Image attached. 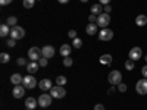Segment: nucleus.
<instances>
[{
  "label": "nucleus",
  "mask_w": 147,
  "mask_h": 110,
  "mask_svg": "<svg viewBox=\"0 0 147 110\" xmlns=\"http://www.w3.org/2000/svg\"><path fill=\"white\" fill-rule=\"evenodd\" d=\"M72 63H74V62H72V59H71L69 56H68V57H63V65H65L66 68L72 66Z\"/></svg>",
  "instance_id": "obj_30"
},
{
  "label": "nucleus",
  "mask_w": 147,
  "mask_h": 110,
  "mask_svg": "<svg viewBox=\"0 0 147 110\" xmlns=\"http://www.w3.org/2000/svg\"><path fill=\"white\" fill-rule=\"evenodd\" d=\"M68 82V79L63 76V75H60V76H57L56 78V85H62V87H63V85Z\"/></svg>",
  "instance_id": "obj_24"
},
{
  "label": "nucleus",
  "mask_w": 147,
  "mask_h": 110,
  "mask_svg": "<svg viewBox=\"0 0 147 110\" xmlns=\"http://www.w3.org/2000/svg\"><path fill=\"white\" fill-rule=\"evenodd\" d=\"M68 35L71 37L72 40H74V38H77V31H75V30H71V31L68 32Z\"/></svg>",
  "instance_id": "obj_33"
},
{
  "label": "nucleus",
  "mask_w": 147,
  "mask_h": 110,
  "mask_svg": "<svg viewBox=\"0 0 147 110\" xmlns=\"http://www.w3.org/2000/svg\"><path fill=\"white\" fill-rule=\"evenodd\" d=\"M38 68H40L38 62H31V63H28V65H27V70H28V73H30V75L35 73L37 70H38Z\"/></svg>",
  "instance_id": "obj_15"
},
{
  "label": "nucleus",
  "mask_w": 147,
  "mask_h": 110,
  "mask_svg": "<svg viewBox=\"0 0 147 110\" xmlns=\"http://www.w3.org/2000/svg\"><path fill=\"white\" fill-rule=\"evenodd\" d=\"M72 44H74V47H75V48H80L82 46V41H81V38H74Z\"/></svg>",
  "instance_id": "obj_29"
},
{
  "label": "nucleus",
  "mask_w": 147,
  "mask_h": 110,
  "mask_svg": "<svg viewBox=\"0 0 147 110\" xmlns=\"http://www.w3.org/2000/svg\"><path fill=\"white\" fill-rule=\"evenodd\" d=\"M136 23H137L138 27L147 25V16H146V15H138V16L136 18Z\"/></svg>",
  "instance_id": "obj_20"
},
{
  "label": "nucleus",
  "mask_w": 147,
  "mask_h": 110,
  "mask_svg": "<svg viewBox=\"0 0 147 110\" xmlns=\"http://www.w3.org/2000/svg\"><path fill=\"white\" fill-rule=\"evenodd\" d=\"M85 32L88 35H94L97 32V23H88V25L85 27Z\"/></svg>",
  "instance_id": "obj_19"
},
{
  "label": "nucleus",
  "mask_w": 147,
  "mask_h": 110,
  "mask_svg": "<svg viewBox=\"0 0 147 110\" xmlns=\"http://www.w3.org/2000/svg\"><path fill=\"white\" fill-rule=\"evenodd\" d=\"M113 38V31L109 28H102V31L99 32V40L100 41H110Z\"/></svg>",
  "instance_id": "obj_7"
},
{
  "label": "nucleus",
  "mask_w": 147,
  "mask_h": 110,
  "mask_svg": "<svg viewBox=\"0 0 147 110\" xmlns=\"http://www.w3.org/2000/svg\"><path fill=\"white\" fill-rule=\"evenodd\" d=\"M28 57L31 59V62H38V60L43 57V52L38 47H31L28 50Z\"/></svg>",
  "instance_id": "obj_2"
},
{
  "label": "nucleus",
  "mask_w": 147,
  "mask_h": 110,
  "mask_svg": "<svg viewBox=\"0 0 147 110\" xmlns=\"http://www.w3.org/2000/svg\"><path fill=\"white\" fill-rule=\"evenodd\" d=\"M103 9H105V13H110V10H112V7H110L109 5H106Z\"/></svg>",
  "instance_id": "obj_39"
},
{
  "label": "nucleus",
  "mask_w": 147,
  "mask_h": 110,
  "mask_svg": "<svg viewBox=\"0 0 147 110\" xmlns=\"http://www.w3.org/2000/svg\"><path fill=\"white\" fill-rule=\"evenodd\" d=\"M6 46H9V47H15V46H16V44H15V38H9L7 43H6Z\"/></svg>",
  "instance_id": "obj_32"
},
{
  "label": "nucleus",
  "mask_w": 147,
  "mask_h": 110,
  "mask_svg": "<svg viewBox=\"0 0 147 110\" xmlns=\"http://www.w3.org/2000/svg\"><path fill=\"white\" fill-rule=\"evenodd\" d=\"M27 110H30V109H27Z\"/></svg>",
  "instance_id": "obj_45"
},
{
  "label": "nucleus",
  "mask_w": 147,
  "mask_h": 110,
  "mask_svg": "<svg viewBox=\"0 0 147 110\" xmlns=\"http://www.w3.org/2000/svg\"><path fill=\"white\" fill-rule=\"evenodd\" d=\"M136 90L140 95H144L147 94V79H140L136 85Z\"/></svg>",
  "instance_id": "obj_11"
},
{
  "label": "nucleus",
  "mask_w": 147,
  "mask_h": 110,
  "mask_svg": "<svg viewBox=\"0 0 147 110\" xmlns=\"http://www.w3.org/2000/svg\"><path fill=\"white\" fill-rule=\"evenodd\" d=\"M22 81H24V76H21V73H13V75L10 76V82L13 85H19Z\"/></svg>",
  "instance_id": "obj_18"
},
{
  "label": "nucleus",
  "mask_w": 147,
  "mask_h": 110,
  "mask_svg": "<svg viewBox=\"0 0 147 110\" xmlns=\"http://www.w3.org/2000/svg\"><path fill=\"white\" fill-rule=\"evenodd\" d=\"M22 5H24V7H27V9H32L34 5H35V0H24Z\"/></svg>",
  "instance_id": "obj_23"
},
{
  "label": "nucleus",
  "mask_w": 147,
  "mask_h": 110,
  "mask_svg": "<svg viewBox=\"0 0 147 110\" xmlns=\"http://www.w3.org/2000/svg\"><path fill=\"white\" fill-rule=\"evenodd\" d=\"M0 35H2V37L10 35V30H9V25H7V23H2V25H0Z\"/></svg>",
  "instance_id": "obj_21"
},
{
  "label": "nucleus",
  "mask_w": 147,
  "mask_h": 110,
  "mask_svg": "<svg viewBox=\"0 0 147 110\" xmlns=\"http://www.w3.org/2000/svg\"><path fill=\"white\" fill-rule=\"evenodd\" d=\"M128 90V87H127V84H124V82H121L119 85H118V91L119 93H125Z\"/></svg>",
  "instance_id": "obj_28"
},
{
  "label": "nucleus",
  "mask_w": 147,
  "mask_h": 110,
  "mask_svg": "<svg viewBox=\"0 0 147 110\" xmlns=\"http://www.w3.org/2000/svg\"><path fill=\"white\" fill-rule=\"evenodd\" d=\"M99 3H100V5H103V6H106V5H109V3H110V0H99Z\"/></svg>",
  "instance_id": "obj_40"
},
{
  "label": "nucleus",
  "mask_w": 147,
  "mask_h": 110,
  "mask_svg": "<svg viewBox=\"0 0 147 110\" xmlns=\"http://www.w3.org/2000/svg\"><path fill=\"white\" fill-rule=\"evenodd\" d=\"M88 21H90V23H94V22H97V16H96V15H93V13H90Z\"/></svg>",
  "instance_id": "obj_35"
},
{
  "label": "nucleus",
  "mask_w": 147,
  "mask_h": 110,
  "mask_svg": "<svg viewBox=\"0 0 147 110\" xmlns=\"http://www.w3.org/2000/svg\"><path fill=\"white\" fill-rule=\"evenodd\" d=\"M25 87H24V85H15L13 87V90H12V95L15 97V99H21V97H24V94H25Z\"/></svg>",
  "instance_id": "obj_10"
},
{
  "label": "nucleus",
  "mask_w": 147,
  "mask_h": 110,
  "mask_svg": "<svg viewBox=\"0 0 147 110\" xmlns=\"http://www.w3.org/2000/svg\"><path fill=\"white\" fill-rule=\"evenodd\" d=\"M115 91H116V90H115V85H113V87L109 90V94H112V93H115Z\"/></svg>",
  "instance_id": "obj_42"
},
{
  "label": "nucleus",
  "mask_w": 147,
  "mask_h": 110,
  "mask_svg": "<svg viewBox=\"0 0 147 110\" xmlns=\"http://www.w3.org/2000/svg\"><path fill=\"white\" fill-rule=\"evenodd\" d=\"M24 37H25V30H24L22 27L15 25V27L10 28V38L21 40V38H24Z\"/></svg>",
  "instance_id": "obj_3"
},
{
  "label": "nucleus",
  "mask_w": 147,
  "mask_h": 110,
  "mask_svg": "<svg viewBox=\"0 0 147 110\" xmlns=\"http://www.w3.org/2000/svg\"><path fill=\"white\" fill-rule=\"evenodd\" d=\"M50 95L53 99H63L66 95V90L62 87V85H55V87L50 88Z\"/></svg>",
  "instance_id": "obj_1"
},
{
  "label": "nucleus",
  "mask_w": 147,
  "mask_h": 110,
  "mask_svg": "<svg viewBox=\"0 0 147 110\" xmlns=\"http://www.w3.org/2000/svg\"><path fill=\"white\" fill-rule=\"evenodd\" d=\"M141 73H143V76H144V78H147V65H146V66H143Z\"/></svg>",
  "instance_id": "obj_36"
},
{
  "label": "nucleus",
  "mask_w": 147,
  "mask_h": 110,
  "mask_svg": "<svg viewBox=\"0 0 147 110\" xmlns=\"http://www.w3.org/2000/svg\"><path fill=\"white\" fill-rule=\"evenodd\" d=\"M97 27L100 28H107V25L110 23V15L109 13H100L99 16H97Z\"/></svg>",
  "instance_id": "obj_4"
},
{
  "label": "nucleus",
  "mask_w": 147,
  "mask_h": 110,
  "mask_svg": "<svg viewBox=\"0 0 147 110\" xmlns=\"http://www.w3.org/2000/svg\"><path fill=\"white\" fill-rule=\"evenodd\" d=\"M16 63H18L19 66H24V65H27V62H25V59H24V57H19V59L16 60Z\"/></svg>",
  "instance_id": "obj_34"
},
{
  "label": "nucleus",
  "mask_w": 147,
  "mask_h": 110,
  "mask_svg": "<svg viewBox=\"0 0 147 110\" xmlns=\"http://www.w3.org/2000/svg\"><path fill=\"white\" fill-rule=\"evenodd\" d=\"M71 50H72V48H71V46L69 44H62V47H60V54H62L63 57H68L69 54H71Z\"/></svg>",
  "instance_id": "obj_16"
},
{
  "label": "nucleus",
  "mask_w": 147,
  "mask_h": 110,
  "mask_svg": "<svg viewBox=\"0 0 147 110\" xmlns=\"http://www.w3.org/2000/svg\"><path fill=\"white\" fill-rule=\"evenodd\" d=\"M91 13H93V15H100V13H103V5H100V3L93 5V6H91Z\"/></svg>",
  "instance_id": "obj_17"
},
{
  "label": "nucleus",
  "mask_w": 147,
  "mask_h": 110,
  "mask_svg": "<svg viewBox=\"0 0 147 110\" xmlns=\"http://www.w3.org/2000/svg\"><path fill=\"white\" fill-rule=\"evenodd\" d=\"M121 79H122V73L119 70H112L107 76V81L112 84V85H119L121 84Z\"/></svg>",
  "instance_id": "obj_5"
},
{
  "label": "nucleus",
  "mask_w": 147,
  "mask_h": 110,
  "mask_svg": "<svg viewBox=\"0 0 147 110\" xmlns=\"http://www.w3.org/2000/svg\"><path fill=\"white\" fill-rule=\"evenodd\" d=\"M16 21H18V19H16L15 16H9V18H7V21H6V23L12 28V27H15V25H16Z\"/></svg>",
  "instance_id": "obj_25"
},
{
  "label": "nucleus",
  "mask_w": 147,
  "mask_h": 110,
  "mask_svg": "<svg viewBox=\"0 0 147 110\" xmlns=\"http://www.w3.org/2000/svg\"><path fill=\"white\" fill-rule=\"evenodd\" d=\"M57 2H59V3H62V5H65V3L69 2V0H57Z\"/></svg>",
  "instance_id": "obj_41"
},
{
  "label": "nucleus",
  "mask_w": 147,
  "mask_h": 110,
  "mask_svg": "<svg viewBox=\"0 0 147 110\" xmlns=\"http://www.w3.org/2000/svg\"><path fill=\"white\" fill-rule=\"evenodd\" d=\"M128 56H129L131 60L137 62V60H140V57L143 56V52H141V48H140V47H132L131 50H129V53H128Z\"/></svg>",
  "instance_id": "obj_9"
},
{
  "label": "nucleus",
  "mask_w": 147,
  "mask_h": 110,
  "mask_svg": "<svg viewBox=\"0 0 147 110\" xmlns=\"http://www.w3.org/2000/svg\"><path fill=\"white\" fill-rule=\"evenodd\" d=\"M99 62L102 65H110V63H112V56H110V54H103V56H100Z\"/></svg>",
  "instance_id": "obj_22"
},
{
  "label": "nucleus",
  "mask_w": 147,
  "mask_h": 110,
  "mask_svg": "<svg viewBox=\"0 0 147 110\" xmlns=\"http://www.w3.org/2000/svg\"><path fill=\"white\" fill-rule=\"evenodd\" d=\"M38 87L41 91H50V88L53 87L52 85V79H41L40 84H38Z\"/></svg>",
  "instance_id": "obj_12"
},
{
  "label": "nucleus",
  "mask_w": 147,
  "mask_h": 110,
  "mask_svg": "<svg viewBox=\"0 0 147 110\" xmlns=\"http://www.w3.org/2000/svg\"><path fill=\"white\" fill-rule=\"evenodd\" d=\"M47 63H49V62H47V57H44V56L38 60V65H40V66H43V68H44V66H47Z\"/></svg>",
  "instance_id": "obj_31"
},
{
  "label": "nucleus",
  "mask_w": 147,
  "mask_h": 110,
  "mask_svg": "<svg viewBox=\"0 0 147 110\" xmlns=\"http://www.w3.org/2000/svg\"><path fill=\"white\" fill-rule=\"evenodd\" d=\"M125 69L127 70H132L134 69V60H131V59L127 60V62H125Z\"/></svg>",
  "instance_id": "obj_27"
},
{
  "label": "nucleus",
  "mask_w": 147,
  "mask_h": 110,
  "mask_svg": "<svg viewBox=\"0 0 147 110\" xmlns=\"http://www.w3.org/2000/svg\"><path fill=\"white\" fill-rule=\"evenodd\" d=\"M146 62H147V56H146Z\"/></svg>",
  "instance_id": "obj_44"
},
{
  "label": "nucleus",
  "mask_w": 147,
  "mask_h": 110,
  "mask_svg": "<svg viewBox=\"0 0 147 110\" xmlns=\"http://www.w3.org/2000/svg\"><path fill=\"white\" fill-rule=\"evenodd\" d=\"M94 110H105V106L103 104H96L94 106Z\"/></svg>",
  "instance_id": "obj_38"
},
{
  "label": "nucleus",
  "mask_w": 147,
  "mask_h": 110,
  "mask_svg": "<svg viewBox=\"0 0 147 110\" xmlns=\"http://www.w3.org/2000/svg\"><path fill=\"white\" fill-rule=\"evenodd\" d=\"M37 106H38V100H35L34 97H28V99L25 100V107H27V109L34 110Z\"/></svg>",
  "instance_id": "obj_14"
},
{
  "label": "nucleus",
  "mask_w": 147,
  "mask_h": 110,
  "mask_svg": "<svg viewBox=\"0 0 147 110\" xmlns=\"http://www.w3.org/2000/svg\"><path fill=\"white\" fill-rule=\"evenodd\" d=\"M9 60H10V56L7 53H2V54H0V62H2V63H7Z\"/></svg>",
  "instance_id": "obj_26"
},
{
  "label": "nucleus",
  "mask_w": 147,
  "mask_h": 110,
  "mask_svg": "<svg viewBox=\"0 0 147 110\" xmlns=\"http://www.w3.org/2000/svg\"><path fill=\"white\" fill-rule=\"evenodd\" d=\"M9 3H12V0H0V5H2V6H6Z\"/></svg>",
  "instance_id": "obj_37"
},
{
  "label": "nucleus",
  "mask_w": 147,
  "mask_h": 110,
  "mask_svg": "<svg viewBox=\"0 0 147 110\" xmlns=\"http://www.w3.org/2000/svg\"><path fill=\"white\" fill-rule=\"evenodd\" d=\"M41 52H43V56L47 57V59H50V57L55 56V48H53L52 46H44V47L41 48Z\"/></svg>",
  "instance_id": "obj_13"
},
{
  "label": "nucleus",
  "mask_w": 147,
  "mask_h": 110,
  "mask_svg": "<svg viewBox=\"0 0 147 110\" xmlns=\"http://www.w3.org/2000/svg\"><path fill=\"white\" fill-rule=\"evenodd\" d=\"M22 85H24L27 90H34V88L37 87V79H35L32 75H27V76H24Z\"/></svg>",
  "instance_id": "obj_6"
},
{
  "label": "nucleus",
  "mask_w": 147,
  "mask_h": 110,
  "mask_svg": "<svg viewBox=\"0 0 147 110\" xmlns=\"http://www.w3.org/2000/svg\"><path fill=\"white\" fill-rule=\"evenodd\" d=\"M80 2H82V3H87V2H88V0H80Z\"/></svg>",
  "instance_id": "obj_43"
},
{
  "label": "nucleus",
  "mask_w": 147,
  "mask_h": 110,
  "mask_svg": "<svg viewBox=\"0 0 147 110\" xmlns=\"http://www.w3.org/2000/svg\"><path fill=\"white\" fill-rule=\"evenodd\" d=\"M52 99L53 97L50 95V94H41L40 97H38V106H41V107H49L52 104Z\"/></svg>",
  "instance_id": "obj_8"
}]
</instances>
